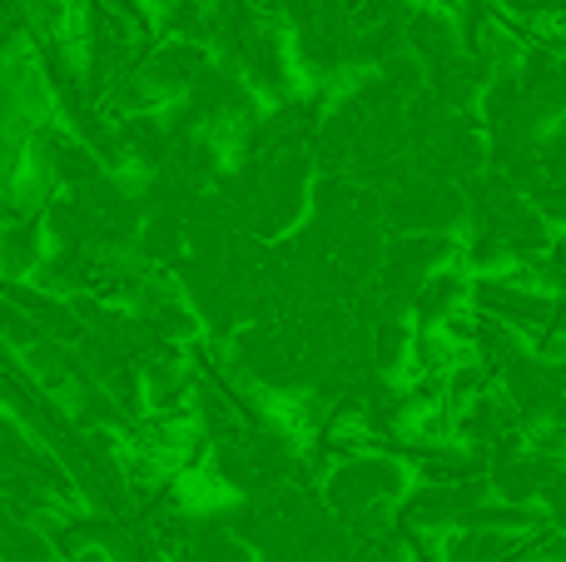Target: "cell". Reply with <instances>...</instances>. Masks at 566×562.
Instances as JSON below:
<instances>
[{
	"label": "cell",
	"mask_w": 566,
	"mask_h": 562,
	"mask_svg": "<svg viewBox=\"0 0 566 562\" xmlns=\"http://www.w3.org/2000/svg\"><path fill=\"white\" fill-rule=\"evenodd\" d=\"M402 483H408V468H402L398 454L363 448V454L343 458L338 468H328V478H323V508H328L338 523H348L363 508L398 503Z\"/></svg>",
	"instance_id": "obj_1"
},
{
	"label": "cell",
	"mask_w": 566,
	"mask_h": 562,
	"mask_svg": "<svg viewBox=\"0 0 566 562\" xmlns=\"http://www.w3.org/2000/svg\"><path fill=\"white\" fill-rule=\"evenodd\" d=\"M408 344H412V329L402 324V319H382V324L373 329V368H378V374L398 368L402 358H408Z\"/></svg>",
	"instance_id": "obj_2"
}]
</instances>
